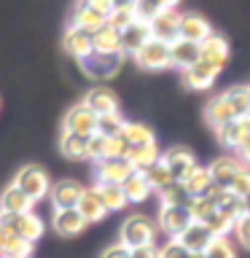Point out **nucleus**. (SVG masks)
<instances>
[{
  "instance_id": "1",
  "label": "nucleus",
  "mask_w": 250,
  "mask_h": 258,
  "mask_svg": "<svg viewBox=\"0 0 250 258\" xmlns=\"http://www.w3.org/2000/svg\"><path fill=\"white\" fill-rule=\"evenodd\" d=\"M153 239H156V226H153V221L145 215H129L124 221V226H121L118 242L129 250L148 247V245H153Z\"/></svg>"
},
{
  "instance_id": "2",
  "label": "nucleus",
  "mask_w": 250,
  "mask_h": 258,
  "mask_svg": "<svg viewBox=\"0 0 250 258\" xmlns=\"http://www.w3.org/2000/svg\"><path fill=\"white\" fill-rule=\"evenodd\" d=\"M14 183L19 185V188L27 194L32 202H40V199H46L48 194H51V180H48L46 169H40V167H35V164L19 169V175H16Z\"/></svg>"
},
{
  "instance_id": "3",
  "label": "nucleus",
  "mask_w": 250,
  "mask_h": 258,
  "mask_svg": "<svg viewBox=\"0 0 250 258\" xmlns=\"http://www.w3.org/2000/svg\"><path fill=\"white\" fill-rule=\"evenodd\" d=\"M62 132H70V135H78V137L97 135V113H92L84 102L76 105V108H70L68 113H65Z\"/></svg>"
},
{
  "instance_id": "4",
  "label": "nucleus",
  "mask_w": 250,
  "mask_h": 258,
  "mask_svg": "<svg viewBox=\"0 0 250 258\" xmlns=\"http://www.w3.org/2000/svg\"><path fill=\"white\" fill-rule=\"evenodd\" d=\"M62 46H65V51H68L70 56H76L78 62H84V59H89V56L94 54V32L70 24V27L65 30Z\"/></svg>"
},
{
  "instance_id": "5",
  "label": "nucleus",
  "mask_w": 250,
  "mask_h": 258,
  "mask_svg": "<svg viewBox=\"0 0 250 258\" xmlns=\"http://www.w3.org/2000/svg\"><path fill=\"white\" fill-rule=\"evenodd\" d=\"M135 62L140 64L143 70H164V68H172V51H169V43L151 40V43H145L140 51L135 54Z\"/></svg>"
},
{
  "instance_id": "6",
  "label": "nucleus",
  "mask_w": 250,
  "mask_h": 258,
  "mask_svg": "<svg viewBox=\"0 0 250 258\" xmlns=\"http://www.w3.org/2000/svg\"><path fill=\"white\" fill-rule=\"evenodd\" d=\"M0 223L6 226L8 231L19 234V237L30 239V242H38L43 237V221L35 215V213H22V215H0Z\"/></svg>"
},
{
  "instance_id": "7",
  "label": "nucleus",
  "mask_w": 250,
  "mask_h": 258,
  "mask_svg": "<svg viewBox=\"0 0 250 258\" xmlns=\"http://www.w3.org/2000/svg\"><path fill=\"white\" fill-rule=\"evenodd\" d=\"M135 172L137 169L132 167L129 159H105V161H97L94 167L97 183H113V185H124Z\"/></svg>"
},
{
  "instance_id": "8",
  "label": "nucleus",
  "mask_w": 250,
  "mask_h": 258,
  "mask_svg": "<svg viewBox=\"0 0 250 258\" xmlns=\"http://www.w3.org/2000/svg\"><path fill=\"white\" fill-rule=\"evenodd\" d=\"M161 159H164L167 169L172 172V180H180V183H185V180H189V177L199 169L197 156H194L189 148H169Z\"/></svg>"
},
{
  "instance_id": "9",
  "label": "nucleus",
  "mask_w": 250,
  "mask_h": 258,
  "mask_svg": "<svg viewBox=\"0 0 250 258\" xmlns=\"http://www.w3.org/2000/svg\"><path fill=\"white\" fill-rule=\"evenodd\" d=\"M86 188L78 180H59L56 185H51V205L54 210H76L78 202L84 199Z\"/></svg>"
},
{
  "instance_id": "10",
  "label": "nucleus",
  "mask_w": 250,
  "mask_h": 258,
  "mask_svg": "<svg viewBox=\"0 0 250 258\" xmlns=\"http://www.w3.org/2000/svg\"><path fill=\"white\" fill-rule=\"evenodd\" d=\"M177 242H180V245L189 250V253H207L210 250V245H213V242L218 239L213 231L207 229L205 223H199V221H194L189 229H185L180 237H175Z\"/></svg>"
},
{
  "instance_id": "11",
  "label": "nucleus",
  "mask_w": 250,
  "mask_h": 258,
  "mask_svg": "<svg viewBox=\"0 0 250 258\" xmlns=\"http://www.w3.org/2000/svg\"><path fill=\"white\" fill-rule=\"evenodd\" d=\"M84 105L92 113H97V118L108 116V113H118V97H116V92H113L110 86H94V89H89L86 97H84Z\"/></svg>"
},
{
  "instance_id": "12",
  "label": "nucleus",
  "mask_w": 250,
  "mask_h": 258,
  "mask_svg": "<svg viewBox=\"0 0 250 258\" xmlns=\"http://www.w3.org/2000/svg\"><path fill=\"white\" fill-rule=\"evenodd\" d=\"M207 197L215 199V210L221 213L223 218H229L231 223H237L242 215H245V205H242V197H237L234 191L229 188H218V185H213L210 188Z\"/></svg>"
},
{
  "instance_id": "13",
  "label": "nucleus",
  "mask_w": 250,
  "mask_h": 258,
  "mask_svg": "<svg viewBox=\"0 0 250 258\" xmlns=\"http://www.w3.org/2000/svg\"><path fill=\"white\" fill-rule=\"evenodd\" d=\"M210 172H213V183L218 188H229L237 180V175L245 172V164H242V159H234V156H218L210 164Z\"/></svg>"
},
{
  "instance_id": "14",
  "label": "nucleus",
  "mask_w": 250,
  "mask_h": 258,
  "mask_svg": "<svg viewBox=\"0 0 250 258\" xmlns=\"http://www.w3.org/2000/svg\"><path fill=\"white\" fill-rule=\"evenodd\" d=\"M191 223H194V215H191L189 207H164V205H161L159 226H161L167 234H172V239L180 237V234L189 229Z\"/></svg>"
},
{
  "instance_id": "15",
  "label": "nucleus",
  "mask_w": 250,
  "mask_h": 258,
  "mask_svg": "<svg viewBox=\"0 0 250 258\" xmlns=\"http://www.w3.org/2000/svg\"><path fill=\"white\" fill-rule=\"evenodd\" d=\"M151 35H153V40H161V43L172 46L175 40L180 38V14H175V11L159 14L156 19L151 22Z\"/></svg>"
},
{
  "instance_id": "16",
  "label": "nucleus",
  "mask_w": 250,
  "mask_h": 258,
  "mask_svg": "<svg viewBox=\"0 0 250 258\" xmlns=\"http://www.w3.org/2000/svg\"><path fill=\"white\" fill-rule=\"evenodd\" d=\"M199 48H202V62L205 64H210L218 73L226 68V62H229V43L221 35H210L207 40L199 43Z\"/></svg>"
},
{
  "instance_id": "17",
  "label": "nucleus",
  "mask_w": 250,
  "mask_h": 258,
  "mask_svg": "<svg viewBox=\"0 0 250 258\" xmlns=\"http://www.w3.org/2000/svg\"><path fill=\"white\" fill-rule=\"evenodd\" d=\"M32 205H35V202H32L16 183H11L3 194H0V215H22V213H30Z\"/></svg>"
},
{
  "instance_id": "18",
  "label": "nucleus",
  "mask_w": 250,
  "mask_h": 258,
  "mask_svg": "<svg viewBox=\"0 0 250 258\" xmlns=\"http://www.w3.org/2000/svg\"><path fill=\"white\" fill-rule=\"evenodd\" d=\"M118 59H121V54H100V51H94L89 59L81 62V68H84V73L92 76V78H110L113 73L118 70Z\"/></svg>"
},
{
  "instance_id": "19",
  "label": "nucleus",
  "mask_w": 250,
  "mask_h": 258,
  "mask_svg": "<svg viewBox=\"0 0 250 258\" xmlns=\"http://www.w3.org/2000/svg\"><path fill=\"white\" fill-rule=\"evenodd\" d=\"M153 35H151V24L148 22H135L129 30L121 32V54H137L145 43H151Z\"/></svg>"
},
{
  "instance_id": "20",
  "label": "nucleus",
  "mask_w": 250,
  "mask_h": 258,
  "mask_svg": "<svg viewBox=\"0 0 250 258\" xmlns=\"http://www.w3.org/2000/svg\"><path fill=\"white\" fill-rule=\"evenodd\" d=\"M218 135V143L223 148H239L242 143L250 137V121L247 118H234L229 124H223L221 129H215Z\"/></svg>"
},
{
  "instance_id": "21",
  "label": "nucleus",
  "mask_w": 250,
  "mask_h": 258,
  "mask_svg": "<svg viewBox=\"0 0 250 258\" xmlns=\"http://www.w3.org/2000/svg\"><path fill=\"white\" fill-rule=\"evenodd\" d=\"M169 51H172V68L189 70V68L202 62V48H199V43H191V40L177 38L175 43L169 46Z\"/></svg>"
},
{
  "instance_id": "22",
  "label": "nucleus",
  "mask_w": 250,
  "mask_h": 258,
  "mask_svg": "<svg viewBox=\"0 0 250 258\" xmlns=\"http://www.w3.org/2000/svg\"><path fill=\"white\" fill-rule=\"evenodd\" d=\"M213 35L207 19H202L199 14H180V38L191 40V43H202Z\"/></svg>"
},
{
  "instance_id": "23",
  "label": "nucleus",
  "mask_w": 250,
  "mask_h": 258,
  "mask_svg": "<svg viewBox=\"0 0 250 258\" xmlns=\"http://www.w3.org/2000/svg\"><path fill=\"white\" fill-rule=\"evenodd\" d=\"M54 229L62 237H76L86 229V221L78 210H56L54 213Z\"/></svg>"
},
{
  "instance_id": "24",
  "label": "nucleus",
  "mask_w": 250,
  "mask_h": 258,
  "mask_svg": "<svg viewBox=\"0 0 250 258\" xmlns=\"http://www.w3.org/2000/svg\"><path fill=\"white\" fill-rule=\"evenodd\" d=\"M215 78H218V70H213L205 62L194 64V68H189V70H183V84L189 86V89H197V92L210 89V86L215 84Z\"/></svg>"
},
{
  "instance_id": "25",
  "label": "nucleus",
  "mask_w": 250,
  "mask_h": 258,
  "mask_svg": "<svg viewBox=\"0 0 250 258\" xmlns=\"http://www.w3.org/2000/svg\"><path fill=\"white\" fill-rule=\"evenodd\" d=\"M92 191L97 194V199L102 202V207L108 210V213L124 210V207L129 205L127 197H124V188H121V185H113V183H97Z\"/></svg>"
},
{
  "instance_id": "26",
  "label": "nucleus",
  "mask_w": 250,
  "mask_h": 258,
  "mask_svg": "<svg viewBox=\"0 0 250 258\" xmlns=\"http://www.w3.org/2000/svg\"><path fill=\"white\" fill-rule=\"evenodd\" d=\"M223 97L234 118H250V86H231L229 92H223Z\"/></svg>"
},
{
  "instance_id": "27",
  "label": "nucleus",
  "mask_w": 250,
  "mask_h": 258,
  "mask_svg": "<svg viewBox=\"0 0 250 258\" xmlns=\"http://www.w3.org/2000/svg\"><path fill=\"white\" fill-rule=\"evenodd\" d=\"M127 159L132 161V167L137 172H145V169H151L156 161H161V153H159V145L151 143V145H137V148H132Z\"/></svg>"
},
{
  "instance_id": "28",
  "label": "nucleus",
  "mask_w": 250,
  "mask_h": 258,
  "mask_svg": "<svg viewBox=\"0 0 250 258\" xmlns=\"http://www.w3.org/2000/svg\"><path fill=\"white\" fill-rule=\"evenodd\" d=\"M94 51L100 54H121V32L110 24H105L94 32Z\"/></svg>"
},
{
  "instance_id": "29",
  "label": "nucleus",
  "mask_w": 250,
  "mask_h": 258,
  "mask_svg": "<svg viewBox=\"0 0 250 258\" xmlns=\"http://www.w3.org/2000/svg\"><path fill=\"white\" fill-rule=\"evenodd\" d=\"M6 229V226H3ZM32 247H35V242L19 237V234L8 231L6 229V239H3V258H30L32 255Z\"/></svg>"
},
{
  "instance_id": "30",
  "label": "nucleus",
  "mask_w": 250,
  "mask_h": 258,
  "mask_svg": "<svg viewBox=\"0 0 250 258\" xmlns=\"http://www.w3.org/2000/svg\"><path fill=\"white\" fill-rule=\"evenodd\" d=\"M205 116H207V121H210V124H213L215 129H221L223 124L234 121V113H231V108H229V102H226L223 94H218V97H213V100L207 102Z\"/></svg>"
},
{
  "instance_id": "31",
  "label": "nucleus",
  "mask_w": 250,
  "mask_h": 258,
  "mask_svg": "<svg viewBox=\"0 0 250 258\" xmlns=\"http://www.w3.org/2000/svg\"><path fill=\"white\" fill-rule=\"evenodd\" d=\"M159 197H161V205L164 207H189L191 205L185 183H180V180H172V183H167L164 188H159Z\"/></svg>"
},
{
  "instance_id": "32",
  "label": "nucleus",
  "mask_w": 250,
  "mask_h": 258,
  "mask_svg": "<svg viewBox=\"0 0 250 258\" xmlns=\"http://www.w3.org/2000/svg\"><path fill=\"white\" fill-rule=\"evenodd\" d=\"M213 185L215 183H213V172H210V167H199L197 172L185 180V191H189L191 199H199V197H207Z\"/></svg>"
},
{
  "instance_id": "33",
  "label": "nucleus",
  "mask_w": 250,
  "mask_h": 258,
  "mask_svg": "<svg viewBox=\"0 0 250 258\" xmlns=\"http://www.w3.org/2000/svg\"><path fill=\"white\" fill-rule=\"evenodd\" d=\"M121 188H124L127 202H132V205H140V202H145V199H148V194L153 191V188H151V183L145 180V175H143V172H135L124 185H121Z\"/></svg>"
},
{
  "instance_id": "34",
  "label": "nucleus",
  "mask_w": 250,
  "mask_h": 258,
  "mask_svg": "<svg viewBox=\"0 0 250 258\" xmlns=\"http://www.w3.org/2000/svg\"><path fill=\"white\" fill-rule=\"evenodd\" d=\"M73 24H76V27H84V30H89V32H97L100 27H105V24H108V16H102L100 11H94V8L78 3L76 16H73Z\"/></svg>"
},
{
  "instance_id": "35",
  "label": "nucleus",
  "mask_w": 250,
  "mask_h": 258,
  "mask_svg": "<svg viewBox=\"0 0 250 258\" xmlns=\"http://www.w3.org/2000/svg\"><path fill=\"white\" fill-rule=\"evenodd\" d=\"M78 213L84 215V221L86 223H94V221H102L105 215H108V210L102 207V202L97 199V194L92 191V188H86V194H84V199L78 202Z\"/></svg>"
},
{
  "instance_id": "36",
  "label": "nucleus",
  "mask_w": 250,
  "mask_h": 258,
  "mask_svg": "<svg viewBox=\"0 0 250 258\" xmlns=\"http://www.w3.org/2000/svg\"><path fill=\"white\" fill-rule=\"evenodd\" d=\"M121 137H124V140L132 145V148H137V145H151V143H156V137H153L151 126L137 124V121H127V126H124V132H121Z\"/></svg>"
},
{
  "instance_id": "37",
  "label": "nucleus",
  "mask_w": 250,
  "mask_h": 258,
  "mask_svg": "<svg viewBox=\"0 0 250 258\" xmlns=\"http://www.w3.org/2000/svg\"><path fill=\"white\" fill-rule=\"evenodd\" d=\"M86 140H89V137H78V135L62 132V137H59V151H62L68 159H73V161L86 159Z\"/></svg>"
},
{
  "instance_id": "38",
  "label": "nucleus",
  "mask_w": 250,
  "mask_h": 258,
  "mask_svg": "<svg viewBox=\"0 0 250 258\" xmlns=\"http://www.w3.org/2000/svg\"><path fill=\"white\" fill-rule=\"evenodd\" d=\"M127 121L121 118V113H108V116H100L97 118V132H100L102 137H121V132H124Z\"/></svg>"
},
{
  "instance_id": "39",
  "label": "nucleus",
  "mask_w": 250,
  "mask_h": 258,
  "mask_svg": "<svg viewBox=\"0 0 250 258\" xmlns=\"http://www.w3.org/2000/svg\"><path fill=\"white\" fill-rule=\"evenodd\" d=\"M108 156H110V137H102L100 132L89 137L86 140V159H92L97 164V161H105Z\"/></svg>"
},
{
  "instance_id": "40",
  "label": "nucleus",
  "mask_w": 250,
  "mask_h": 258,
  "mask_svg": "<svg viewBox=\"0 0 250 258\" xmlns=\"http://www.w3.org/2000/svg\"><path fill=\"white\" fill-rule=\"evenodd\" d=\"M143 175H145V180L151 183V188H153V191H159V188H164L167 183H172V172L167 169L164 159H161V161H156V164H153L151 169H145Z\"/></svg>"
},
{
  "instance_id": "41",
  "label": "nucleus",
  "mask_w": 250,
  "mask_h": 258,
  "mask_svg": "<svg viewBox=\"0 0 250 258\" xmlns=\"http://www.w3.org/2000/svg\"><path fill=\"white\" fill-rule=\"evenodd\" d=\"M191 215H194V221H199V223H205L210 215L215 213V199L213 197H199V199H191Z\"/></svg>"
},
{
  "instance_id": "42",
  "label": "nucleus",
  "mask_w": 250,
  "mask_h": 258,
  "mask_svg": "<svg viewBox=\"0 0 250 258\" xmlns=\"http://www.w3.org/2000/svg\"><path fill=\"white\" fill-rule=\"evenodd\" d=\"M135 22H137L135 19V8H113V14L108 16V24H110V27H116L118 32L129 30Z\"/></svg>"
},
{
  "instance_id": "43",
  "label": "nucleus",
  "mask_w": 250,
  "mask_h": 258,
  "mask_svg": "<svg viewBox=\"0 0 250 258\" xmlns=\"http://www.w3.org/2000/svg\"><path fill=\"white\" fill-rule=\"evenodd\" d=\"M159 14H164L161 11V6L156 3V0H137V6H135V19L137 22H153Z\"/></svg>"
},
{
  "instance_id": "44",
  "label": "nucleus",
  "mask_w": 250,
  "mask_h": 258,
  "mask_svg": "<svg viewBox=\"0 0 250 258\" xmlns=\"http://www.w3.org/2000/svg\"><path fill=\"white\" fill-rule=\"evenodd\" d=\"M205 226H207V229L215 234V237H226L229 231H234V223L229 221V218H223L221 213H218V210H215V213H213V215H210L207 221H205Z\"/></svg>"
},
{
  "instance_id": "45",
  "label": "nucleus",
  "mask_w": 250,
  "mask_h": 258,
  "mask_svg": "<svg viewBox=\"0 0 250 258\" xmlns=\"http://www.w3.org/2000/svg\"><path fill=\"white\" fill-rule=\"evenodd\" d=\"M207 258H234V247L226 237H218L207 250Z\"/></svg>"
},
{
  "instance_id": "46",
  "label": "nucleus",
  "mask_w": 250,
  "mask_h": 258,
  "mask_svg": "<svg viewBox=\"0 0 250 258\" xmlns=\"http://www.w3.org/2000/svg\"><path fill=\"white\" fill-rule=\"evenodd\" d=\"M159 258H191V253L177 239H169L164 247H159Z\"/></svg>"
},
{
  "instance_id": "47",
  "label": "nucleus",
  "mask_w": 250,
  "mask_h": 258,
  "mask_svg": "<svg viewBox=\"0 0 250 258\" xmlns=\"http://www.w3.org/2000/svg\"><path fill=\"white\" fill-rule=\"evenodd\" d=\"M234 234H237L239 245L250 250V215H242L237 223H234Z\"/></svg>"
},
{
  "instance_id": "48",
  "label": "nucleus",
  "mask_w": 250,
  "mask_h": 258,
  "mask_svg": "<svg viewBox=\"0 0 250 258\" xmlns=\"http://www.w3.org/2000/svg\"><path fill=\"white\" fill-rule=\"evenodd\" d=\"M229 191H234V194H237V197H242V199L247 197V194H250V169H245L242 175H237V180L229 185Z\"/></svg>"
},
{
  "instance_id": "49",
  "label": "nucleus",
  "mask_w": 250,
  "mask_h": 258,
  "mask_svg": "<svg viewBox=\"0 0 250 258\" xmlns=\"http://www.w3.org/2000/svg\"><path fill=\"white\" fill-rule=\"evenodd\" d=\"M78 3L94 8V11H100L102 16H110L113 14V0H78Z\"/></svg>"
},
{
  "instance_id": "50",
  "label": "nucleus",
  "mask_w": 250,
  "mask_h": 258,
  "mask_svg": "<svg viewBox=\"0 0 250 258\" xmlns=\"http://www.w3.org/2000/svg\"><path fill=\"white\" fill-rule=\"evenodd\" d=\"M100 258H132V250L124 247L121 242H116V245H110V247H105V253Z\"/></svg>"
},
{
  "instance_id": "51",
  "label": "nucleus",
  "mask_w": 250,
  "mask_h": 258,
  "mask_svg": "<svg viewBox=\"0 0 250 258\" xmlns=\"http://www.w3.org/2000/svg\"><path fill=\"white\" fill-rule=\"evenodd\" d=\"M132 258H159V247H153V245L137 247V250H132Z\"/></svg>"
},
{
  "instance_id": "52",
  "label": "nucleus",
  "mask_w": 250,
  "mask_h": 258,
  "mask_svg": "<svg viewBox=\"0 0 250 258\" xmlns=\"http://www.w3.org/2000/svg\"><path fill=\"white\" fill-rule=\"evenodd\" d=\"M237 153H239L242 164H250V137H247V140H245V143H242L239 148H237Z\"/></svg>"
},
{
  "instance_id": "53",
  "label": "nucleus",
  "mask_w": 250,
  "mask_h": 258,
  "mask_svg": "<svg viewBox=\"0 0 250 258\" xmlns=\"http://www.w3.org/2000/svg\"><path fill=\"white\" fill-rule=\"evenodd\" d=\"M156 3L161 6V11H175V6L180 3V0H156Z\"/></svg>"
},
{
  "instance_id": "54",
  "label": "nucleus",
  "mask_w": 250,
  "mask_h": 258,
  "mask_svg": "<svg viewBox=\"0 0 250 258\" xmlns=\"http://www.w3.org/2000/svg\"><path fill=\"white\" fill-rule=\"evenodd\" d=\"M137 0H113V8H135Z\"/></svg>"
},
{
  "instance_id": "55",
  "label": "nucleus",
  "mask_w": 250,
  "mask_h": 258,
  "mask_svg": "<svg viewBox=\"0 0 250 258\" xmlns=\"http://www.w3.org/2000/svg\"><path fill=\"white\" fill-rule=\"evenodd\" d=\"M3 239H6V229H3V223H0V255H3Z\"/></svg>"
},
{
  "instance_id": "56",
  "label": "nucleus",
  "mask_w": 250,
  "mask_h": 258,
  "mask_svg": "<svg viewBox=\"0 0 250 258\" xmlns=\"http://www.w3.org/2000/svg\"><path fill=\"white\" fill-rule=\"evenodd\" d=\"M242 205H245V215H250V194H247L245 199H242Z\"/></svg>"
},
{
  "instance_id": "57",
  "label": "nucleus",
  "mask_w": 250,
  "mask_h": 258,
  "mask_svg": "<svg viewBox=\"0 0 250 258\" xmlns=\"http://www.w3.org/2000/svg\"><path fill=\"white\" fill-rule=\"evenodd\" d=\"M191 258H207V253H191Z\"/></svg>"
},
{
  "instance_id": "58",
  "label": "nucleus",
  "mask_w": 250,
  "mask_h": 258,
  "mask_svg": "<svg viewBox=\"0 0 250 258\" xmlns=\"http://www.w3.org/2000/svg\"><path fill=\"white\" fill-rule=\"evenodd\" d=\"M247 121H250V118H247Z\"/></svg>"
}]
</instances>
